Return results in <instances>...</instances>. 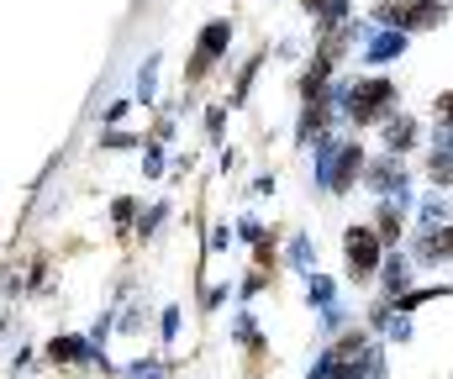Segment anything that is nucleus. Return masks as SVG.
<instances>
[{
  "label": "nucleus",
  "instance_id": "obj_1",
  "mask_svg": "<svg viewBox=\"0 0 453 379\" xmlns=\"http://www.w3.org/2000/svg\"><path fill=\"white\" fill-rule=\"evenodd\" d=\"M342 263H348L353 279H369V274L380 269V232L348 227V232H342Z\"/></svg>",
  "mask_w": 453,
  "mask_h": 379
},
{
  "label": "nucleus",
  "instance_id": "obj_2",
  "mask_svg": "<svg viewBox=\"0 0 453 379\" xmlns=\"http://www.w3.org/2000/svg\"><path fill=\"white\" fill-rule=\"evenodd\" d=\"M449 11L438 0H380V21H390L395 32L401 27H438Z\"/></svg>",
  "mask_w": 453,
  "mask_h": 379
},
{
  "label": "nucleus",
  "instance_id": "obj_3",
  "mask_svg": "<svg viewBox=\"0 0 453 379\" xmlns=\"http://www.w3.org/2000/svg\"><path fill=\"white\" fill-rule=\"evenodd\" d=\"M390 95H395V85H385V80H353V90H348V117L358 126H369L385 106H390Z\"/></svg>",
  "mask_w": 453,
  "mask_h": 379
},
{
  "label": "nucleus",
  "instance_id": "obj_4",
  "mask_svg": "<svg viewBox=\"0 0 453 379\" xmlns=\"http://www.w3.org/2000/svg\"><path fill=\"white\" fill-rule=\"evenodd\" d=\"M232 42V21H211L206 32H201V48H196V58H190V80H201L217 58H222V48Z\"/></svg>",
  "mask_w": 453,
  "mask_h": 379
},
{
  "label": "nucleus",
  "instance_id": "obj_5",
  "mask_svg": "<svg viewBox=\"0 0 453 379\" xmlns=\"http://www.w3.org/2000/svg\"><path fill=\"white\" fill-rule=\"evenodd\" d=\"M449 258H453V227L427 232V238L417 243V263H449Z\"/></svg>",
  "mask_w": 453,
  "mask_h": 379
},
{
  "label": "nucleus",
  "instance_id": "obj_6",
  "mask_svg": "<svg viewBox=\"0 0 453 379\" xmlns=\"http://www.w3.org/2000/svg\"><path fill=\"white\" fill-rule=\"evenodd\" d=\"M385 142H390V153H406V148L417 142V122H411V117H395V122H385Z\"/></svg>",
  "mask_w": 453,
  "mask_h": 379
},
{
  "label": "nucleus",
  "instance_id": "obj_7",
  "mask_svg": "<svg viewBox=\"0 0 453 379\" xmlns=\"http://www.w3.org/2000/svg\"><path fill=\"white\" fill-rule=\"evenodd\" d=\"M358 169H364V153H358V148H342L338 174H333V190H348V185L358 179Z\"/></svg>",
  "mask_w": 453,
  "mask_h": 379
},
{
  "label": "nucleus",
  "instance_id": "obj_8",
  "mask_svg": "<svg viewBox=\"0 0 453 379\" xmlns=\"http://www.w3.org/2000/svg\"><path fill=\"white\" fill-rule=\"evenodd\" d=\"M369 185H374V190H401V163H395V158H380L374 174H369Z\"/></svg>",
  "mask_w": 453,
  "mask_h": 379
},
{
  "label": "nucleus",
  "instance_id": "obj_9",
  "mask_svg": "<svg viewBox=\"0 0 453 379\" xmlns=\"http://www.w3.org/2000/svg\"><path fill=\"white\" fill-rule=\"evenodd\" d=\"M401 238V216H395V206H380V243H395Z\"/></svg>",
  "mask_w": 453,
  "mask_h": 379
},
{
  "label": "nucleus",
  "instance_id": "obj_10",
  "mask_svg": "<svg viewBox=\"0 0 453 379\" xmlns=\"http://www.w3.org/2000/svg\"><path fill=\"white\" fill-rule=\"evenodd\" d=\"M401 48H406V42H401V32H380L369 53H374V58H390V53H401Z\"/></svg>",
  "mask_w": 453,
  "mask_h": 379
},
{
  "label": "nucleus",
  "instance_id": "obj_11",
  "mask_svg": "<svg viewBox=\"0 0 453 379\" xmlns=\"http://www.w3.org/2000/svg\"><path fill=\"white\" fill-rule=\"evenodd\" d=\"M427 174H433V185H449V179H453V158H449V153H433Z\"/></svg>",
  "mask_w": 453,
  "mask_h": 379
},
{
  "label": "nucleus",
  "instance_id": "obj_12",
  "mask_svg": "<svg viewBox=\"0 0 453 379\" xmlns=\"http://www.w3.org/2000/svg\"><path fill=\"white\" fill-rule=\"evenodd\" d=\"M385 284H390V295H401V290H406V263H401V258H390V263H385Z\"/></svg>",
  "mask_w": 453,
  "mask_h": 379
},
{
  "label": "nucleus",
  "instance_id": "obj_13",
  "mask_svg": "<svg viewBox=\"0 0 453 379\" xmlns=\"http://www.w3.org/2000/svg\"><path fill=\"white\" fill-rule=\"evenodd\" d=\"M48 353H53V359H64V364H74V359H85V348H80L74 337H64V343H53Z\"/></svg>",
  "mask_w": 453,
  "mask_h": 379
},
{
  "label": "nucleus",
  "instance_id": "obj_14",
  "mask_svg": "<svg viewBox=\"0 0 453 379\" xmlns=\"http://www.w3.org/2000/svg\"><path fill=\"white\" fill-rule=\"evenodd\" d=\"M311 300L327 306V300H333V284H327V279H311Z\"/></svg>",
  "mask_w": 453,
  "mask_h": 379
},
{
  "label": "nucleus",
  "instance_id": "obj_15",
  "mask_svg": "<svg viewBox=\"0 0 453 379\" xmlns=\"http://www.w3.org/2000/svg\"><path fill=\"white\" fill-rule=\"evenodd\" d=\"M438 117H443V122H453V95H438Z\"/></svg>",
  "mask_w": 453,
  "mask_h": 379
}]
</instances>
